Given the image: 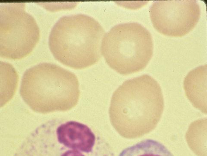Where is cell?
Wrapping results in <instances>:
<instances>
[{
  "label": "cell",
  "instance_id": "obj_1",
  "mask_svg": "<svg viewBox=\"0 0 207 156\" xmlns=\"http://www.w3.org/2000/svg\"><path fill=\"white\" fill-rule=\"evenodd\" d=\"M164 107L160 85L151 76L144 74L125 81L114 92L110 119L121 136L133 139L155 128Z\"/></svg>",
  "mask_w": 207,
  "mask_h": 156
},
{
  "label": "cell",
  "instance_id": "obj_2",
  "mask_svg": "<svg viewBox=\"0 0 207 156\" xmlns=\"http://www.w3.org/2000/svg\"><path fill=\"white\" fill-rule=\"evenodd\" d=\"M105 31L93 18L83 14L63 16L53 27L49 45L55 58L76 69L89 67L102 57Z\"/></svg>",
  "mask_w": 207,
  "mask_h": 156
},
{
  "label": "cell",
  "instance_id": "obj_3",
  "mask_svg": "<svg viewBox=\"0 0 207 156\" xmlns=\"http://www.w3.org/2000/svg\"><path fill=\"white\" fill-rule=\"evenodd\" d=\"M20 93L32 110L43 114L71 109L77 105L80 94L76 75L48 63L39 64L25 72Z\"/></svg>",
  "mask_w": 207,
  "mask_h": 156
},
{
  "label": "cell",
  "instance_id": "obj_4",
  "mask_svg": "<svg viewBox=\"0 0 207 156\" xmlns=\"http://www.w3.org/2000/svg\"><path fill=\"white\" fill-rule=\"evenodd\" d=\"M152 37L137 23L120 24L105 34L101 52L108 65L118 73L128 75L143 70L153 53Z\"/></svg>",
  "mask_w": 207,
  "mask_h": 156
},
{
  "label": "cell",
  "instance_id": "obj_5",
  "mask_svg": "<svg viewBox=\"0 0 207 156\" xmlns=\"http://www.w3.org/2000/svg\"><path fill=\"white\" fill-rule=\"evenodd\" d=\"M40 30L23 3L1 4L0 55L12 60L22 59L34 49L40 38Z\"/></svg>",
  "mask_w": 207,
  "mask_h": 156
},
{
  "label": "cell",
  "instance_id": "obj_6",
  "mask_svg": "<svg viewBox=\"0 0 207 156\" xmlns=\"http://www.w3.org/2000/svg\"><path fill=\"white\" fill-rule=\"evenodd\" d=\"M149 13L158 32L168 36L181 37L196 26L201 10L196 0H160L153 3Z\"/></svg>",
  "mask_w": 207,
  "mask_h": 156
},
{
  "label": "cell",
  "instance_id": "obj_7",
  "mask_svg": "<svg viewBox=\"0 0 207 156\" xmlns=\"http://www.w3.org/2000/svg\"><path fill=\"white\" fill-rule=\"evenodd\" d=\"M59 142L73 150L89 153L94 145L95 136L87 125L70 121L60 125L56 129Z\"/></svg>",
  "mask_w": 207,
  "mask_h": 156
},
{
  "label": "cell",
  "instance_id": "obj_8",
  "mask_svg": "<svg viewBox=\"0 0 207 156\" xmlns=\"http://www.w3.org/2000/svg\"><path fill=\"white\" fill-rule=\"evenodd\" d=\"M183 87L186 95L192 105L206 114V64L190 71L184 79Z\"/></svg>",
  "mask_w": 207,
  "mask_h": 156
},
{
  "label": "cell",
  "instance_id": "obj_9",
  "mask_svg": "<svg viewBox=\"0 0 207 156\" xmlns=\"http://www.w3.org/2000/svg\"><path fill=\"white\" fill-rule=\"evenodd\" d=\"M119 156H174L163 144L154 140H143L123 150Z\"/></svg>",
  "mask_w": 207,
  "mask_h": 156
},
{
  "label": "cell",
  "instance_id": "obj_10",
  "mask_svg": "<svg viewBox=\"0 0 207 156\" xmlns=\"http://www.w3.org/2000/svg\"><path fill=\"white\" fill-rule=\"evenodd\" d=\"M61 156H85L79 151L73 150H69L63 154Z\"/></svg>",
  "mask_w": 207,
  "mask_h": 156
}]
</instances>
